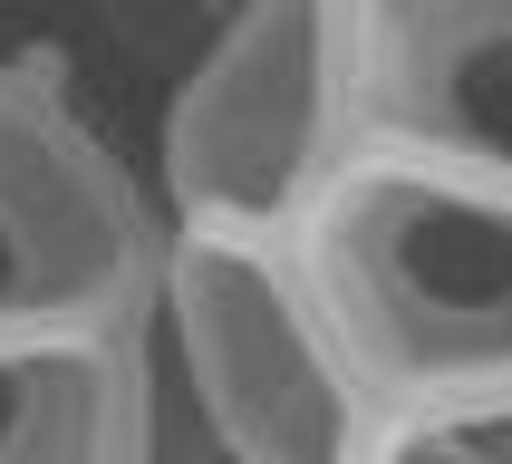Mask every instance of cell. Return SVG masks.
I'll list each match as a JSON object with an SVG mask.
<instances>
[{
	"mask_svg": "<svg viewBox=\"0 0 512 464\" xmlns=\"http://www.w3.org/2000/svg\"><path fill=\"white\" fill-rule=\"evenodd\" d=\"M290 261L377 416L512 397V194L358 145L300 213Z\"/></svg>",
	"mask_w": 512,
	"mask_h": 464,
	"instance_id": "1",
	"label": "cell"
},
{
	"mask_svg": "<svg viewBox=\"0 0 512 464\" xmlns=\"http://www.w3.org/2000/svg\"><path fill=\"white\" fill-rule=\"evenodd\" d=\"M368 145L348 0H252L203 29L155 126L145 194L194 242H290Z\"/></svg>",
	"mask_w": 512,
	"mask_h": 464,
	"instance_id": "2",
	"label": "cell"
},
{
	"mask_svg": "<svg viewBox=\"0 0 512 464\" xmlns=\"http://www.w3.org/2000/svg\"><path fill=\"white\" fill-rule=\"evenodd\" d=\"M145 310L223 435V464H368L387 416L358 397L290 242L165 232Z\"/></svg>",
	"mask_w": 512,
	"mask_h": 464,
	"instance_id": "3",
	"label": "cell"
},
{
	"mask_svg": "<svg viewBox=\"0 0 512 464\" xmlns=\"http://www.w3.org/2000/svg\"><path fill=\"white\" fill-rule=\"evenodd\" d=\"M165 213L49 49H0V339L116 329L155 300Z\"/></svg>",
	"mask_w": 512,
	"mask_h": 464,
	"instance_id": "4",
	"label": "cell"
},
{
	"mask_svg": "<svg viewBox=\"0 0 512 464\" xmlns=\"http://www.w3.org/2000/svg\"><path fill=\"white\" fill-rule=\"evenodd\" d=\"M368 145L512 194V0H348Z\"/></svg>",
	"mask_w": 512,
	"mask_h": 464,
	"instance_id": "5",
	"label": "cell"
},
{
	"mask_svg": "<svg viewBox=\"0 0 512 464\" xmlns=\"http://www.w3.org/2000/svg\"><path fill=\"white\" fill-rule=\"evenodd\" d=\"M0 464H136V319L0 339Z\"/></svg>",
	"mask_w": 512,
	"mask_h": 464,
	"instance_id": "6",
	"label": "cell"
},
{
	"mask_svg": "<svg viewBox=\"0 0 512 464\" xmlns=\"http://www.w3.org/2000/svg\"><path fill=\"white\" fill-rule=\"evenodd\" d=\"M136 464H223V435L194 406L155 310H136Z\"/></svg>",
	"mask_w": 512,
	"mask_h": 464,
	"instance_id": "7",
	"label": "cell"
},
{
	"mask_svg": "<svg viewBox=\"0 0 512 464\" xmlns=\"http://www.w3.org/2000/svg\"><path fill=\"white\" fill-rule=\"evenodd\" d=\"M368 464H512V397L387 416L377 445H368Z\"/></svg>",
	"mask_w": 512,
	"mask_h": 464,
	"instance_id": "8",
	"label": "cell"
}]
</instances>
